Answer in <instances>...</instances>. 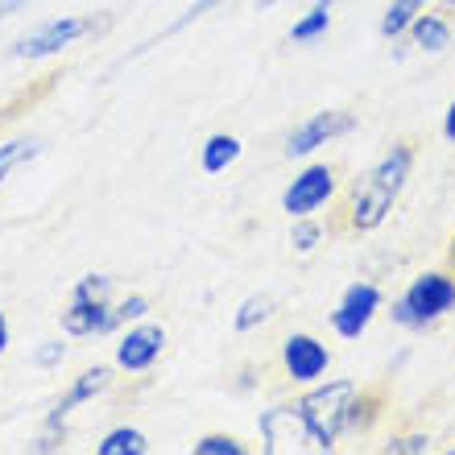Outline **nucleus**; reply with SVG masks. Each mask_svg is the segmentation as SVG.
I'll return each instance as SVG.
<instances>
[{
    "instance_id": "f257e3e1",
    "label": "nucleus",
    "mask_w": 455,
    "mask_h": 455,
    "mask_svg": "<svg viewBox=\"0 0 455 455\" xmlns=\"http://www.w3.org/2000/svg\"><path fill=\"white\" fill-rule=\"evenodd\" d=\"M410 170H414V149L406 141H397L394 149H385L381 162L372 170H364L356 182H352V191H347V228L352 232H377V228L389 220L394 204L402 199L410 182Z\"/></svg>"
},
{
    "instance_id": "f03ea898",
    "label": "nucleus",
    "mask_w": 455,
    "mask_h": 455,
    "mask_svg": "<svg viewBox=\"0 0 455 455\" xmlns=\"http://www.w3.org/2000/svg\"><path fill=\"white\" fill-rule=\"evenodd\" d=\"M356 389L360 385L352 377H336V381H315L299 397V410L307 419L315 451H336V443L347 435V406H352Z\"/></svg>"
},
{
    "instance_id": "7ed1b4c3",
    "label": "nucleus",
    "mask_w": 455,
    "mask_h": 455,
    "mask_svg": "<svg viewBox=\"0 0 455 455\" xmlns=\"http://www.w3.org/2000/svg\"><path fill=\"white\" fill-rule=\"evenodd\" d=\"M455 311V277L451 274H419L402 290V299L394 302V323L406 331H427Z\"/></svg>"
},
{
    "instance_id": "20e7f679",
    "label": "nucleus",
    "mask_w": 455,
    "mask_h": 455,
    "mask_svg": "<svg viewBox=\"0 0 455 455\" xmlns=\"http://www.w3.org/2000/svg\"><path fill=\"white\" fill-rule=\"evenodd\" d=\"M112 25V17H79V12H62V17H50L46 25H37V29H29V34L12 46V59L21 62H42V59H54V54H62L67 46H75L79 37L87 34H104Z\"/></svg>"
},
{
    "instance_id": "39448f33",
    "label": "nucleus",
    "mask_w": 455,
    "mask_h": 455,
    "mask_svg": "<svg viewBox=\"0 0 455 455\" xmlns=\"http://www.w3.org/2000/svg\"><path fill=\"white\" fill-rule=\"evenodd\" d=\"M336 199V170L327 166V162H311V166H302L290 187L282 191V212L290 220L299 216H315V212H323L327 204Z\"/></svg>"
},
{
    "instance_id": "423d86ee",
    "label": "nucleus",
    "mask_w": 455,
    "mask_h": 455,
    "mask_svg": "<svg viewBox=\"0 0 455 455\" xmlns=\"http://www.w3.org/2000/svg\"><path fill=\"white\" fill-rule=\"evenodd\" d=\"M356 112H344V108H323L315 112V116H307L299 124V129L286 137V157L294 162V157H311L319 154L323 145L339 141V137H347V132H356Z\"/></svg>"
},
{
    "instance_id": "0eeeda50",
    "label": "nucleus",
    "mask_w": 455,
    "mask_h": 455,
    "mask_svg": "<svg viewBox=\"0 0 455 455\" xmlns=\"http://www.w3.org/2000/svg\"><path fill=\"white\" fill-rule=\"evenodd\" d=\"M381 307H385L381 286H372V282H352V286L339 294L336 311H331V331H336L339 339H360L372 327V319L381 315Z\"/></svg>"
},
{
    "instance_id": "6e6552de",
    "label": "nucleus",
    "mask_w": 455,
    "mask_h": 455,
    "mask_svg": "<svg viewBox=\"0 0 455 455\" xmlns=\"http://www.w3.org/2000/svg\"><path fill=\"white\" fill-rule=\"evenodd\" d=\"M166 352V331L149 319L141 323H129L120 327V339H116V369L120 372H149L162 360Z\"/></svg>"
},
{
    "instance_id": "1a4fd4ad",
    "label": "nucleus",
    "mask_w": 455,
    "mask_h": 455,
    "mask_svg": "<svg viewBox=\"0 0 455 455\" xmlns=\"http://www.w3.org/2000/svg\"><path fill=\"white\" fill-rule=\"evenodd\" d=\"M257 427H261V447L269 455H290V451H302V447H315L299 402L294 406H269Z\"/></svg>"
},
{
    "instance_id": "9d476101",
    "label": "nucleus",
    "mask_w": 455,
    "mask_h": 455,
    "mask_svg": "<svg viewBox=\"0 0 455 455\" xmlns=\"http://www.w3.org/2000/svg\"><path fill=\"white\" fill-rule=\"evenodd\" d=\"M282 364H286V377L294 385H315V381H323L327 369H331V352H327L323 339L307 336V331H294L282 344Z\"/></svg>"
},
{
    "instance_id": "9b49d317",
    "label": "nucleus",
    "mask_w": 455,
    "mask_h": 455,
    "mask_svg": "<svg viewBox=\"0 0 455 455\" xmlns=\"http://www.w3.org/2000/svg\"><path fill=\"white\" fill-rule=\"evenodd\" d=\"M62 336L71 339H92V336H112L116 327V302H87L79 294L67 299V307L59 311Z\"/></svg>"
},
{
    "instance_id": "f8f14e48",
    "label": "nucleus",
    "mask_w": 455,
    "mask_h": 455,
    "mask_svg": "<svg viewBox=\"0 0 455 455\" xmlns=\"http://www.w3.org/2000/svg\"><path fill=\"white\" fill-rule=\"evenodd\" d=\"M112 389V369L108 364H96V369H84L79 377L71 381V389L59 397V406L46 414V422H67L79 406H87V402H96L100 394H108Z\"/></svg>"
},
{
    "instance_id": "ddd939ff",
    "label": "nucleus",
    "mask_w": 455,
    "mask_h": 455,
    "mask_svg": "<svg viewBox=\"0 0 455 455\" xmlns=\"http://www.w3.org/2000/svg\"><path fill=\"white\" fill-rule=\"evenodd\" d=\"M406 37H410V46H419L422 54H443V50L451 46V21L439 17V12L422 9L419 17H414V25L406 29Z\"/></svg>"
},
{
    "instance_id": "4468645a",
    "label": "nucleus",
    "mask_w": 455,
    "mask_h": 455,
    "mask_svg": "<svg viewBox=\"0 0 455 455\" xmlns=\"http://www.w3.org/2000/svg\"><path fill=\"white\" fill-rule=\"evenodd\" d=\"M240 154H244L240 137H232V132H212V137L199 145V170H204V174H224V170H232L240 162Z\"/></svg>"
},
{
    "instance_id": "2eb2a0df",
    "label": "nucleus",
    "mask_w": 455,
    "mask_h": 455,
    "mask_svg": "<svg viewBox=\"0 0 455 455\" xmlns=\"http://www.w3.org/2000/svg\"><path fill=\"white\" fill-rule=\"evenodd\" d=\"M277 315V302L274 294H249V299L236 307V315H232V327H236L240 336L244 331H257V327H265L269 319Z\"/></svg>"
},
{
    "instance_id": "dca6fc26",
    "label": "nucleus",
    "mask_w": 455,
    "mask_h": 455,
    "mask_svg": "<svg viewBox=\"0 0 455 455\" xmlns=\"http://www.w3.org/2000/svg\"><path fill=\"white\" fill-rule=\"evenodd\" d=\"M327 29H331V9H323V4H311V9L302 12L299 21L290 25V42L294 46H315L319 37H327Z\"/></svg>"
},
{
    "instance_id": "f3484780",
    "label": "nucleus",
    "mask_w": 455,
    "mask_h": 455,
    "mask_svg": "<svg viewBox=\"0 0 455 455\" xmlns=\"http://www.w3.org/2000/svg\"><path fill=\"white\" fill-rule=\"evenodd\" d=\"M145 451H149V439L137 427H112L96 443V455H145Z\"/></svg>"
},
{
    "instance_id": "a211bd4d",
    "label": "nucleus",
    "mask_w": 455,
    "mask_h": 455,
    "mask_svg": "<svg viewBox=\"0 0 455 455\" xmlns=\"http://www.w3.org/2000/svg\"><path fill=\"white\" fill-rule=\"evenodd\" d=\"M427 9V0H394L381 17V37L385 42H397V37H406V29L414 25V17Z\"/></svg>"
},
{
    "instance_id": "6ab92c4d",
    "label": "nucleus",
    "mask_w": 455,
    "mask_h": 455,
    "mask_svg": "<svg viewBox=\"0 0 455 455\" xmlns=\"http://www.w3.org/2000/svg\"><path fill=\"white\" fill-rule=\"evenodd\" d=\"M381 419V397L369 394V389H356V397H352V406H347V431H360L369 435L372 422Z\"/></svg>"
},
{
    "instance_id": "aec40b11",
    "label": "nucleus",
    "mask_w": 455,
    "mask_h": 455,
    "mask_svg": "<svg viewBox=\"0 0 455 455\" xmlns=\"http://www.w3.org/2000/svg\"><path fill=\"white\" fill-rule=\"evenodd\" d=\"M319 244H323V224H319V220L315 216L290 220V249L299 252V257H311Z\"/></svg>"
},
{
    "instance_id": "412c9836",
    "label": "nucleus",
    "mask_w": 455,
    "mask_h": 455,
    "mask_svg": "<svg viewBox=\"0 0 455 455\" xmlns=\"http://www.w3.org/2000/svg\"><path fill=\"white\" fill-rule=\"evenodd\" d=\"M37 149H42V145H37L34 137H12V141L0 145V187L9 182V174H12L17 166H21V162L37 157Z\"/></svg>"
},
{
    "instance_id": "4be33fe9",
    "label": "nucleus",
    "mask_w": 455,
    "mask_h": 455,
    "mask_svg": "<svg viewBox=\"0 0 455 455\" xmlns=\"http://www.w3.org/2000/svg\"><path fill=\"white\" fill-rule=\"evenodd\" d=\"M220 4H224V0H199V4H191V9H182V17H174V21H170L166 29H162V34H154V37H149V42H145V46L137 50V54H145V50H149V46H162L166 37L182 34L187 25H195V21H199V17H207V12H212V9H220Z\"/></svg>"
},
{
    "instance_id": "5701e85b",
    "label": "nucleus",
    "mask_w": 455,
    "mask_h": 455,
    "mask_svg": "<svg viewBox=\"0 0 455 455\" xmlns=\"http://www.w3.org/2000/svg\"><path fill=\"white\" fill-rule=\"evenodd\" d=\"M62 447H67V422H42V435L29 443V451L54 455V451H62Z\"/></svg>"
},
{
    "instance_id": "b1692460",
    "label": "nucleus",
    "mask_w": 455,
    "mask_h": 455,
    "mask_svg": "<svg viewBox=\"0 0 455 455\" xmlns=\"http://www.w3.org/2000/svg\"><path fill=\"white\" fill-rule=\"evenodd\" d=\"M249 447L240 443L236 435H204L199 443H195V455H244Z\"/></svg>"
},
{
    "instance_id": "393cba45",
    "label": "nucleus",
    "mask_w": 455,
    "mask_h": 455,
    "mask_svg": "<svg viewBox=\"0 0 455 455\" xmlns=\"http://www.w3.org/2000/svg\"><path fill=\"white\" fill-rule=\"evenodd\" d=\"M141 319H149V299L145 294H129V299L116 302V327L141 323Z\"/></svg>"
},
{
    "instance_id": "a878e982",
    "label": "nucleus",
    "mask_w": 455,
    "mask_h": 455,
    "mask_svg": "<svg viewBox=\"0 0 455 455\" xmlns=\"http://www.w3.org/2000/svg\"><path fill=\"white\" fill-rule=\"evenodd\" d=\"M431 451V435H397L385 443V455H427Z\"/></svg>"
},
{
    "instance_id": "bb28decb",
    "label": "nucleus",
    "mask_w": 455,
    "mask_h": 455,
    "mask_svg": "<svg viewBox=\"0 0 455 455\" xmlns=\"http://www.w3.org/2000/svg\"><path fill=\"white\" fill-rule=\"evenodd\" d=\"M62 360H67V344L62 339H42L34 352V364L37 369H59Z\"/></svg>"
},
{
    "instance_id": "cd10ccee",
    "label": "nucleus",
    "mask_w": 455,
    "mask_h": 455,
    "mask_svg": "<svg viewBox=\"0 0 455 455\" xmlns=\"http://www.w3.org/2000/svg\"><path fill=\"white\" fill-rule=\"evenodd\" d=\"M34 4V0H0V21H9V17H17V12H25Z\"/></svg>"
},
{
    "instance_id": "c85d7f7f",
    "label": "nucleus",
    "mask_w": 455,
    "mask_h": 455,
    "mask_svg": "<svg viewBox=\"0 0 455 455\" xmlns=\"http://www.w3.org/2000/svg\"><path fill=\"white\" fill-rule=\"evenodd\" d=\"M443 137L455 145V100L447 104V112H443Z\"/></svg>"
},
{
    "instance_id": "c756f323",
    "label": "nucleus",
    "mask_w": 455,
    "mask_h": 455,
    "mask_svg": "<svg viewBox=\"0 0 455 455\" xmlns=\"http://www.w3.org/2000/svg\"><path fill=\"white\" fill-rule=\"evenodd\" d=\"M9 339H12V331H9V319H4V311H0V356L9 352Z\"/></svg>"
},
{
    "instance_id": "7c9ffc66",
    "label": "nucleus",
    "mask_w": 455,
    "mask_h": 455,
    "mask_svg": "<svg viewBox=\"0 0 455 455\" xmlns=\"http://www.w3.org/2000/svg\"><path fill=\"white\" fill-rule=\"evenodd\" d=\"M315 4H323V9H331V4H339V0H315Z\"/></svg>"
},
{
    "instance_id": "2f4dec72",
    "label": "nucleus",
    "mask_w": 455,
    "mask_h": 455,
    "mask_svg": "<svg viewBox=\"0 0 455 455\" xmlns=\"http://www.w3.org/2000/svg\"><path fill=\"white\" fill-rule=\"evenodd\" d=\"M274 4H277V0H261V9H274Z\"/></svg>"
},
{
    "instance_id": "473e14b6",
    "label": "nucleus",
    "mask_w": 455,
    "mask_h": 455,
    "mask_svg": "<svg viewBox=\"0 0 455 455\" xmlns=\"http://www.w3.org/2000/svg\"><path fill=\"white\" fill-rule=\"evenodd\" d=\"M451 269H455V240H451Z\"/></svg>"
},
{
    "instance_id": "72a5a7b5",
    "label": "nucleus",
    "mask_w": 455,
    "mask_h": 455,
    "mask_svg": "<svg viewBox=\"0 0 455 455\" xmlns=\"http://www.w3.org/2000/svg\"><path fill=\"white\" fill-rule=\"evenodd\" d=\"M443 4H447V9H455V0H443Z\"/></svg>"
}]
</instances>
